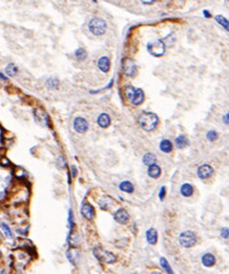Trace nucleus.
<instances>
[{"label":"nucleus","mask_w":229,"mask_h":274,"mask_svg":"<svg viewBox=\"0 0 229 274\" xmlns=\"http://www.w3.org/2000/svg\"><path fill=\"white\" fill-rule=\"evenodd\" d=\"M81 213L85 219L91 220L94 217V209L89 204H84L81 208Z\"/></svg>","instance_id":"obj_10"},{"label":"nucleus","mask_w":229,"mask_h":274,"mask_svg":"<svg viewBox=\"0 0 229 274\" xmlns=\"http://www.w3.org/2000/svg\"><path fill=\"white\" fill-rule=\"evenodd\" d=\"M160 173H161V169H160V167L157 165H150V168L148 169V175H150L151 178H157L160 176Z\"/></svg>","instance_id":"obj_16"},{"label":"nucleus","mask_w":229,"mask_h":274,"mask_svg":"<svg viewBox=\"0 0 229 274\" xmlns=\"http://www.w3.org/2000/svg\"><path fill=\"white\" fill-rule=\"evenodd\" d=\"M150 274H162V273L160 272H153L152 273H150Z\"/></svg>","instance_id":"obj_36"},{"label":"nucleus","mask_w":229,"mask_h":274,"mask_svg":"<svg viewBox=\"0 0 229 274\" xmlns=\"http://www.w3.org/2000/svg\"><path fill=\"white\" fill-rule=\"evenodd\" d=\"M5 72L9 77H13L18 72V67L14 63H9L5 68Z\"/></svg>","instance_id":"obj_23"},{"label":"nucleus","mask_w":229,"mask_h":274,"mask_svg":"<svg viewBox=\"0 0 229 274\" xmlns=\"http://www.w3.org/2000/svg\"><path fill=\"white\" fill-rule=\"evenodd\" d=\"M94 256L101 262L104 263H113L116 261L117 258L112 252L105 250L100 246H97L93 250Z\"/></svg>","instance_id":"obj_3"},{"label":"nucleus","mask_w":229,"mask_h":274,"mask_svg":"<svg viewBox=\"0 0 229 274\" xmlns=\"http://www.w3.org/2000/svg\"><path fill=\"white\" fill-rule=\"evenodd\" d=\"M156 160H157V158H156V156L153 155V154L147 153L144 155L143 161V163L145 164L146 165H149V166H150V165H154V164H155Z\"/></svg>","instance_id":"obj_19"},{"label":"nucleus","mask_w":229,"mask_h":274,"mask_svg":"<svg viewBox=\"0 0 229 274\" xmlns=\"http://www.w3.org/2000/svg\"><path fill=\"white\" fill-rule=\"evenodd\" d=\"M74 128L78 133H84L88 128V124L84 118L78 117L74 121Z\"/></svg>","instance_id":"obj_7"},{"label":"nucleus","mask_w":229,"mask_h":274,"mask_svg":"<svg viewBox=\"0 0 229 274\" xmlns=\"http://www.w3.org/2000/svg\"><path fill=\"white\" fill-rule=\"evenodd\" d=\"M122 67L123 72L126 76H133L136 71V66L135 63L133 62L132 60L127 57L123 58L122 60Z\"/></svg>","instance_id":"obj_6"},{"label":"nucleus","mask_w":229,"mask_h":274,"mask_svg":"<svg viewBox=\"0 0 229 274\" xmlns=\"http://www.w3.org/2000/svg\"><path fill=\"white\" fill-rule=\"evenodd\" d=\"M114 219H115V221H117L118 223L125 224L129 221V215L128 212H127V211L125 210V209H120L114 213Z\"/></svg>","instance_id":"obj_9"},{"label":"nucleus","mask_w":229,"mask_h":274,"mask_svg":"<svg viewBox=\"0 0 229 274\" xmlns=\"http://www.w3.org/2000/svg\"><path fill=\"white\" fill-rule=\"evenodd\" d=\"M165 193H166V189H165V187H162L161 189H160V194H159V197L161 200H163L165 197Z\"/></svg>","instance_id":"obj_31"},{"label":"nucleus","mask_w":229,"mask_h":274,"mask_svg":"<svg viewBox=\"0 0 229 274\" xmlns=\"http://www.w3.org/2000/svg\"><path fill=\"white\" fill-rule=\"evenodd\" d=\"M98 68L102 72L107 73L108 72L110 69V60L107 57H102L99 59L98 62Z\"/></svg>","instance_id":"obj_11"},{"label":"nucleus","mask_w":229,"mask_h":274,"mask_svg":"<svg viewBox=\"0 0 229 274\" xmlns=\"http://www.w3.org/2000/svg\"><path fill=\"white\" fill-rule=\"evenodd\" d=\"M217 134L216 131H210L207 132V138L209 140V141H214V140L217 139Z\"/></svg>","instance_id":"obj_29"},{"label":"nucleus","mask_w":229,"mask_h":274,"mask_svg":"<svg viewBox=\"0 0 229 274\" xmlns=\"http://www.w3.org/2000/svg\"><path fill=\"white\" fill-rule=\"evenodd\" d=\"M72 172H73V176H75L76 174H77V170L74 166H72Z\"/></svg>","instance_id":"obj_34"},{"label":"nucleus","mask_w":229,"mask_h":274,"mask_svg":"<svg viewBox=\"0 0 229 274\" xmlns=\"http://www.w3.org/2000/svg\"><path fill=\"white\" fill-rule=\"evenodd\" d=\"M132 274H137V273H136V272H135V273H132Z\"/></svg>","instance_id":"obj_38"},{"label":"nucleus","mask_w":229,"mask_h":274,"mask_svg":"<svg viewBox=\"0 0 229 274\" xmlns=\"http://www.w3.org/2000/svg\"><path fill=\"white\" fill-rule=\"evenodd\" d=\"M1 141H2V136H1V134H0V143H1Z\"/></svg>","instance_id":"obj_37"},{"label":"nucleus","mask_w":229,"mask_h":274,"mask_svg":"<svg viewBox=\"0 0 229 274\" xmlns=\"http://www.w3.org/2000/svg\"><path fill=\"white\" fill-rule=\"evenodd\" d=\"M75 56L78 60L82 61L84 60L87 58L88 53H87V52H86V50L84 49H83V48H79V49H78L75 51Z\"/></svg>","instance_id":"obj_24"},{"label":"nucleus","mask_w":229,"mask_h":274,"mask_svg":"<svg viewBox=\"0 0 229 274\" xmlns=\"http://www.w3.org/2000/svg\"><path fill=\"white\" fill-rule=\"evenodd\" d=\"M158 121V117L151 112L142 113L138 118L140 127L146 131H151L155 129Z\"/></svg>","instance_id":"obj_1"},{"label":"nucleus","mask_w":229,"mask_h":274,"mask_svg":"<svg viewBox=\"0 0 229 274\" xmlns=\"http://www.w3.org/2000/svg\"><path fill=\"white\" fill-rule=\"evenodd\" d=\"M135 92H136V90H135V88L133 87H132V86L127 87L125 89V98H128V99L130 100V101H132L133 96H134V94H135Z\"/></svg>","instance_id":"obj_26"},{"label":"nucleus","mask_w":229,"mask_h":274,"mask_svg":"<svg viewBox=\"0 0 229 274\" xmlns=\"http://www.w3.org/2000/svg\"><path fill=\"white\" fill-rule=\"evenodd\" d=\"M58 84H59L58 80L54 79V78H51V79L48 80L47 82V87H48V88H50V89H57V87H58Z\"/></svg>","instance_id":"obj_27"},{"label":"nucleus","mask_w":229,"mask_h":274,"mask_svg":"<svg viewBox=\"0 0 229 274\" xmlns=\"http://www.w3.org/2000/svg\"><path fill=\"white\" fill-rule=\"evenodd\" d=\"M147 50L153 57H161L165 53V44L160 39L150 43L147 45Z\"/></svg>","instance_id":"obj_4"},{"label":"nucleus","mask_w":229,"mask_h":274,"mask_svg":"<svg viewBox=\"0 0 229 274\" xmlns=\"http://www.w3.org/2000/svg\"><path fill=\"white\" fill-rule=\"evenodd\" d=\"M221 235H222L223 238H224V239H227L228 237V229L227 228H224L221 230Z\"/></svg>","instance_id":"obj_32"},{"label":"nucleus","mask_w":229,"mask_h":274,"mask_svg":"<svg viewBox=\"0 0 229 274\" xmlns=\"http://www.w3.org/2000/svg\"><path fill=\"white\" fill-rule=\"evenodd\" d=\"M204 16H205L206 18H210V17L211 16V14H210V12H209L208 11L204 10Z\"/></svg>","instance_id":"obj_33"},{"label":"nucleus","mask_w":229,"mask_h":274,"mask_svg":"<svg viewBox=\"0 0 229 274\" xmlns=\"http://www.w3.org/2000/svg\"><path fill=\"white\" fill-rule=\"evenodd\" d=\"M160 262L161 266L164 268V269L167 272V274H174V271H173L171 266H170V264H169L168 261H167V259L166 258H160Z\"/></svg>","instance_id":"obj_22"},{"label":"nucleus","mask_w":229,"mask_h":274,"mask_svg":"<svg viewBox=\"0 0 229 274\" xmlns=\"http://www.w3.org/2000/svg\"><path fill=\"white\" fill-rule=\"evenodd\" d=\"M2 230H3L4 235H5L7 238H9V239H10V238L12 237V232H11L10 228L9 227V225H7V224L2 223Z\"/></svg>","instance_id":"obj_28"},{"label":"nucleus","mask_w":229,"mask_h":274,"mask_svg":"<svg viewBox=\"0 0 229 274\" xmlns=\"http://www.w3.org/2000/svg\"><path fill=\"white\" fill-rule=\"evenodd\" d=\"M119 188L123 192H128V193H132L134 191V187H133L132 184L127 181L122 182L119 185Z\"/></svg>","instance_id":"obj_21"},{"label":"nucleus","mask_w":229,"mask_h":274,"mask_svg":"<svg viewBox=\"0 0 229 274\" xmlns=\"http://www.w3.org/2000/svg\"><path fill=\"white\" fill-rule=\"evenodd\" d=\"M160 148L162 152L169 153L172 150V144L169 140H163L160 144Z\"/></svg>","instance_id":"obj_20"},{"label":"nucleus","mask_w":229,"mask_h":274,"mask_svg":"<svg viewBox=\"0 0 229 274\" xmlns=\"http://www.w3.org/2000/svg\"><path fill=\"white\" fill-rule=\"evenodd\" d=\"M88 28L91 33L94 35L100 36L105 33L107 29V24L104 19L95 17L91 19L88 24Z\"/></svg>","instance_id":"obj_2"},{"label":"nucleus","mask_w":229,"mask_h":274,"mask_svg":"<svg viewBox=\"0 0 229 274\" xmlns=\"http://www.w3.org/2000/svg\"><path fill=\"white\" fill-rule=\"evenodd\" d=\"M0 77H1V78H2V79H3V80H5V79H6V78H5V77H4V76H3V75H2V74H1V73H0Z\"/></svg>","instance_id":"obj_35"},{"label":"nucleus","mask_w":229,"mask_h":274,"mask_svg":"<svg viewBox=\"0 0 229 274\" xmlns=\"http://www.w3.org/2000/svg\"><path fill=\"white\" fill-rule=\"evenodd\" d=\"M215 19L217 22H218L220 25L222 26L224 29H226L227 30H228V21L227 19H226L223 15H217L215 16Z\"/></svg>","instance_id":"obj_25"},{"label":"nucleus","mask_w":229,"mask_h":274,"mask_svg":"<svg viewBox=\"0 0 229 274\" xmlns=\"http://www.w3.org/2000/svg\"><path fill=\"white\" fill-rule=\"evenodd\" d=\"M201 262L205 267H211L215 264V258L211 253L204 254L202 256Z\"/></svg>","instance_id":"obj_12"},{"label":"nucleus","mask_w":229,"mask_h":274,"mask_svg":"<svg viewBox=\"0 0 229 274\" xmlns=\"http://www.w3.org/2000/svg\"><path fill=\"white\" fill-rule=\"evenodd\" d=\"M197 242L196 235L191 231H185L180 235V245L186 248L192 247Z\"/></svg>","instance_id":"obj_5"},{"label":"nucleus","mask_w":229,"mask_h":274,"mask_svg":"<svg viewBox=\"0 0 229 274\" xmlns=\"http://www.w3.org/2000/svg\"><path fill=\"white\" fill-rule=\"evenodd\" d=\"M101 208H108V205H111V201L109 199H103L101 201Z\"/></svg>","instance_id":"obj_30"},{"label":"nucleus","mask_w":229,"mask_h":274,"mask_svg":"<svg viewBox=\"0 0 229 274\" xmlns=\"http://www.w3.org/2000/svg\"><path fill=\"white\" fill-rule=\"evenodd\" d=\"M157 237H158V235H157V232L155 229L151 228L146 232V239L150 244L154 245L157 243Z\"/></svg>","instance_id":"obj_14"},{"label":"nucleus","mask_w":229,"mask_h":274,"mask_svg":"<svg viewBox=\"0 0 229 274\" xmlns=\"http://www.w3.org/2000/svg\"><path fill=\"white\" fill-rule=\"evenodd\" d=\"M213 172H214V169L211 165H203L199 167L198 170H197V175H198L199 178L204 179V178L211 176Z\"/></svg>","instance_id":"obj_8"},{"label":"nucleus","mask_w":229,"mask_h":274,"mask_svg":"<svg viewBox=\"0 0 229 274\" xmlns=\"http://www.w3.org/2000/svg\"><path fill=\"white\" fill-rule=\"evenodd\" d=\"M110 118L107 114H101L98 118V124L101 128H107L110 125Z\"/></svg>","instance_id":"obj_15"},{"label":"nucleus","mask_w":229,"mask_h":274,"mask_svg":"<svg viewBox=\"0 0 229 274\" xmlns=\"http://www.w3.org/2000/svg\"><path fill=\"white\" fill-rule=\"evenodd\" d=\"M176 142V146L177 148H180V149H182V148H186L187 145H189V141L186 137L183 136V135H180L178 138H177L175 141Z\"/></svg>","instance_id":"obj_17"},{"label":"nucleus","mask_w":229,"mask_h":274,"mask_svg":"<svg viewBox=\"0 0 229 274\" xmlns=\"http://www.w3.org/2000/svg\"><path fill=\"white\" fill-rule=\"evenodd\" d=\"M180 192H181V194L184 196L189 197L192 195L193 192H194V188H193L191 185L186 183L181 186V188H180Z\"/></svg>","instance_id":"obj_18"},{"label":"nucleus","mask_w":229,"mask_h":274,"mask_svg":"<svg viewBox=\"0 0 229 274\" xmlns=\"http://www.w3.org/2000/svg\"><path fill=\"white\" fill-rule=\"evenodd\" d=\"M144 101V93L141 89L136 90L135 94L132 99V102L135 105H139Z\"/></svg>","instance_id":"obj_13"}]
</instances>
